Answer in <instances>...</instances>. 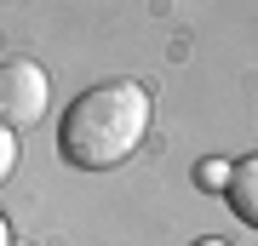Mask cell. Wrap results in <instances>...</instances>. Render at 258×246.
I'll return each instance as SVG.
<instances>
[{"instance_id":"cell-1","label":"cell","mask_w":258,"mask_h":246,"mask_svg":"<svg viewBox=\"0 0 258 246\" xmlns=\"http://www.w3.org/2000/svg\"><path fill=\"white\" fill-rule=\"evenodd\" d=\"M149 92L138 80H103V86H86L81 98L63 109V155L69 166L81 172H109V166L132 160L138 143L149 137Z\"/></svg>"},{"instance_id":"cell-2","label":"cell","mask_w":258,"mask_h":246,"mask_svg":"<svg viewBox=\"0 0 258 246\" xmlns=\"http://www.w3.org/2000/svg\"><path fill=\"white\" fill-rule=\"evenodd\" d=\"M46 103H52V80L35 57L0 63V126L6 132H23L35 120H46Z\"/></svg>"},{"instance_id":"cell-3","label":"cell","mask_w":258,"mask_h":246,"mask_svg":"<svg viewBox=\"0 0 258 246\" xmlns=\"http://www.w3.org/2000/svg\"><path fill=\"white\" fill-rule=\"evenodd\" d=\"M224 195H230L235 218L247 223V229H258V155H247V160H235V166H230V183H224Z\"/></svg>"},{"instance_id":"cell-4","label":"cell","mask_w":258,"mask_h":246,"mask_svg":"<svg viewBox=\"0 0 258 246\" xmlns=\"http://www.w3.org/2000/svg\"><path fill=\"white\" fill-rule=\"evenodd\" d=\"M12 172H18V132L0 126V183H6Z\"/></svg>"},{"instance_id":"cell-5","label":"cell","mask_w":258,"mask_h":246,"mask_svg":"<svg viewBox=\"0 0 258 246\" xmlns=\"http://www.w3.org/2000/svg\"><path fill=\"white\" fill-rule=\"evenodd\" d=\"M207 183V189H224V183H230V160H201V172H195Z\"/></svg>"},{"instance_id":"cell-6","label":"cell","mask_w":258,"mask_h":246,"mask_svg":"<svg viewBox=\"0 0 258 246\" xmlns=\"http://www.w3.org/2000/svg\"><path fill=\"white\" fill-rule=\"evenodd\" d=\"M0 246H12V229H6V218H0Z\"/></svg>"},{"instance_id":"cell-7","label":"cell","mask_w":258,"mask_h":246,"mask_svg":"<svg viewBox=\"0 0 258 246\" xmlns=\"http://www.w3.org/2000/svg\"><path fill=\"white\" fill-rule=\"evenodd\" d=\"M195 246H224V240H195Z\"/></svg>"},{"instance_id":"cell-8","label":"cell","mask_w":258,"mask_h":246,"mask_svg":"<svg viewBox=\"0 0 258 246\" xmlns=\"http://www.w3.org/2000/svg\"><path fill=\"white\" fill-rule=\"evenodd\" d=\"M12 246H29V240H12Z\"/></svg>"}]
</instances>
